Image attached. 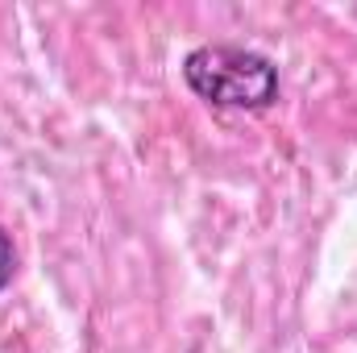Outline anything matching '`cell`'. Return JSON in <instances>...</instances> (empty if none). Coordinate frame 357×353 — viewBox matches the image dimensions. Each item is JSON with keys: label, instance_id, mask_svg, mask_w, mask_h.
Wrapping results in <instances>:
<instances>
[{"label": "cell", "instance_id": "6da1fadb", "mask_svg": "<svg viewBox=\"0 0 357 353\" xmlns=\"http://www.w3.org/2000/svg\"><path fill=\"white\" fill-rule=\"evenodd\" d=\"M183 80L199 100L237 112H262L278 100V67L245 46H199L183 59Z\"/></svg>", "mask_w": 357, "mask_h": 353}, {"label": "cell", "instance_id": "7a4b0ae2", "mask_svg": "<svg viewBox=\"0 0 357 353\" xmlns=\"http://www.w3.org/2000/svg\"><path fill=\"white\" fill-rule=\"evenodd\" d=\"M13 270H17V250H13V237L0 229V291L13 283Z\"/></svg>", "mask_w": 357, "mask_h": 353}]
</instances>
